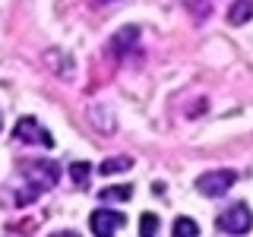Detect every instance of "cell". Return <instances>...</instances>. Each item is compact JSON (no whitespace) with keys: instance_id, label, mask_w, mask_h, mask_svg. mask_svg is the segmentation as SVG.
<instances>
[{"instance_id":"2","label":"cell","mask_w":253,"mask_h":237,"mask_svg":"<svg viewBox=\"0 0 253 237\" xmlns=\"http://www.w3.org/2000/svg\"><path fill=\"white\" fill-rule=\"evenodd\" d=\"M19 171L26 174V180H32L35 187H54L60 180V168H57V161H51V158H32V161H22L19 164Z\"/></svg>"},{"instance_id":"7","label":"cell","mask_w":253,"mask_h":237,"mask_svg":"<svg viewBox=\"0 0 253 237\" xmlns=\"http://www.w3.org/2000/svg\"><path fill=\"white\" fill-rule=\"evenodd\" d=\"M44 63L54 70V73H60L63 79H73V60H70L63 51H47L44 54Z\"/></svg>"},{"instance_id":"5","label":"cell","mask_w":253,"mask_h":237,"mask_svg":"<svg viewBox=\"0 0 253 237\" xmlns=\"http://www.w3.org/2000/svg\"><path fill=\"white\" fill-rule=\"evenodd\" d=\"M124 225H126V218L121 212H114V209H95L89 215V228H92V234H98V237L121 231Z\"/></svg>"},{"instance_id":"13","label":"cell","mask_w":253,"mask_h":237,"mask_svg":"<svg viewBox=\"0 0 253 237\" xmlns=\"http://www.w3.org/2000/svg\"><path fill=\"white\" fill-rule=\"evenodd\" d=\"M139 234H158V215H152V212H146V215L139 218Z\"/></svg>"},{"instance_id":"8","label":"cell","mask_w":253,"mask_h":237,"mask_svg":"<svg viewBox=\"0 0 253 237\" xmlns=\"http://www.w3.org/2000/svg\"><path fill=\"white\" fill-rule=\"evenodd\" d=\"M250 16H253V0H234L231 10H228V22L244 26V22H250Z\"/></svg>"},{"instance_id":"1","label":"cell","mask_w":253,"mask_h":237,"mask_svg":"<svg viewBox=\"0 0 253 237\" xmlns=\"http://www.w3.org/2000/svg\"><path fill=\"white\" fill-rule=\"evenodd\" d=\"M215 228L221 234H247L253 228V212L247 209V202H234L215 218Z\"/></svg>"},{"instance_id":"4","label":"cell","mask_w":253,"mask_h":237,"mask_svg":"<svg viewBox=\"0 0 253 237\" xmlns=\"http://www.w3.org/2000/svg\"><path fill=\"white\" fill-rule=\"evenodd\" d=\"M13 136L19 139V142H38V146H44V149L54 146V136L35 120V117H19L16 126H13Z\"/></svg>"},{"instance_id":"6","label":"cell","mask_w":253,"mask_h":237,"mask_svg":"<svg viewBox=\"0 0 253 237\" xmlns=\"http://www.w3.org/2000/svg\"><path fill=\"white\" fill-rule=\"evenodd\" d=\"M136 41H139V29L136 26H124V29H117L114 35H111L108 51L114 54V57H126V54L136 47Z\"/></svg>"},{"instance_id":"9","label":"cell","mask_w":253,"mask_h":237,"mask_svg":"<svg viewBox=\"0 0 253 237\" xmlns=\"http://www.w3.org/2000/svg\"><path fill=\"white\" fill-rule=\"evenodd\" d=\"M126 168H133V158H126V155H114V158H105V161L98 164V171L105 174H121V171H126Z\"/></svg>"},{"instance_id":"12","label":"cell","mask_w":253,"mask_h":237,"mask_svg":"<svg viewBox=\"0 0 253 237\" xmlns=\"http://www.w3.org/2000/svg\"><path fill=\"white\" fill-rule=\"evenodd\" d=\"M89 174H92L89 161H76V164H70V177H73L79 187H85V180H89Z\"/></svg>"},{"instance_id":"14","label":"cell","mask_w":253,"mask_h":237,"mask_svg":"<svg viewBox=\"0 0 253 237\" xmlns=\"http://www.w3.org/2000/svg\"><path fill=\"white\" fill-rule=\"evenodd\" d=\"M0 126H3V114H0Z\"/></svg>"},{"instance_id":"10","label":"cell","mask_w":253,"mask_h":237,"mask_svg":"<svg viewBox=\"0 0 253 237\" xmlns=\"http://www.w3.org/2000/svg\"><path fill=\"white\" fill-rule=\"evenodd\" d=\"M171 231L177 234V237H196V234H200V225H196L193 218H184V215H180V218H174V228H171Z\"/></svg>"},{"instance_id":"3","label":"cell","mask_w":253,"mask_h":237,"mask_svg":"<svg viewBox=\"0 0 253 237\" xmlns=\"http://www.w3.org/2000/svg\"><path fill=\"white\" fill-rule=\"evenodd\" d=\"M234 184H237V171L221 168V171L200 174V180H196V190H200L203 196H209V199H215V196H225Z\"/></svg>"},{"instance_id":"11","label":"cell","mask_w":253,"mask_h":237,"mask_svg":"<svg viewBox=\"0 0 253 237\" xmlns=\"http://www.w3.org/2000/svg\"><path fill=\"white\" fill-rule=\"evenodd\" d=\"M98 196H101L105 202H111V199H130V196H133V184H124V187H105Z\"/></svg>"}]
</instances>
